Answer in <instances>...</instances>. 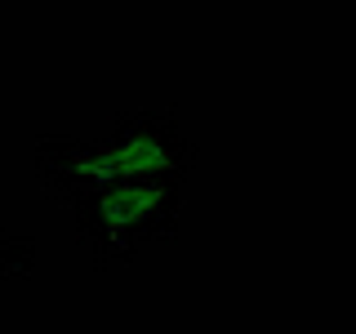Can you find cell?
Wrapping results in <instances>:
<instances>
[{"label":"cell","instance_id":"cell-1","mask_svg":"<svg viewBox=\"0 0 356 334\" xmlns=\"http://www.w3.org/2000/svg\"><path fill=\"white\" fill-rule=\"evenodd\" d=\"M170 165H174L170 152L156 138H129L125 148H116V152L72 161V170L81 178H134V174H147V170H170Z\"/></svg>","mask_w":356,"mask_h":334},{"label":"cell","instance_id":"cell-2","mask_svg":"<svg viewBox=\"0 0 356 334\" xmlns=\"http://www.w3.org/2000/svg\"><path fill=\"white\" fill-rule=\"evenodd\" d=\"M156 200H165L161 187H116V192H107L103 200H98V214H103V223H107L111 237H120V232H125L134 218L147 214Z\"/></svg>","mask_w":356,"mask_h":334}]
</instances>
